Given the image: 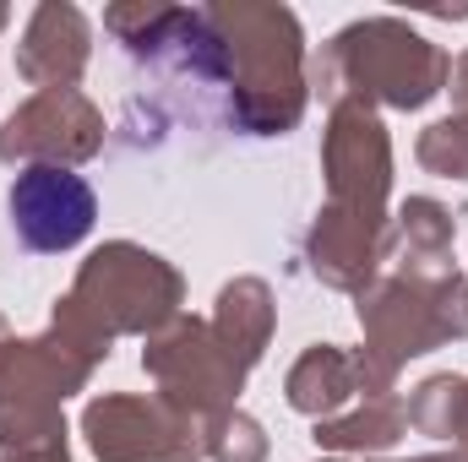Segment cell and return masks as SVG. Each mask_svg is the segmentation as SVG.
<instances>
[{
  "label": "cell",
  "instance_id": "5b68a950",
  "mask_svg": "<svg viewBox=\"0 0 468 462\" xmlns=\"http://www.w3.org/2000/svg\"><path fill=\"white\" fill-rule=\"evenodd\" d=\"M93 213L99 202L88 180L60 163H33L11 185V229L22 234L27 250H71L93 229Z\"/></svg>",
  "mask_w": 468,
  "mask_h": 462
},
{
  "label": "cell",
  "instance_id": "7a4b0ae2",
  "mask_svg": "<svg viewBox=\"0 0 468 462\" xmlns=\"http://www.w3.org/2000/svg\"><path fill=\"white\" fill-rule=\"evenodd\" d=\"M175 299H180V278L158 256L136 245H110L82 267L77 294L60 310V338L82 348L88 359H99L110 353V332L158 327L164 316H175Z\"/></svg>",
  "mask_w": 468,
  "mask_h": 462
},
{
  "label": "cell",
  "instance_id": "ba28073f",
  "mask_svg": "<svg viewBox=\"0 0 468 462\" xmlns=\"http://www.w3.org/2000/svg\"><path fill=\"white\" fill-rule=\"evenodd\" d=\"M147 364H153V375H158L180 403H191L197 414H202V408H224L234 392H239V370H245L224 343L218 348L207 343V332H202L197 321L180 327L175 338L153 343Z\"/></svg>",
  "mask_w": 468,
  "mask_h": 462
},
{
  "label": "cell",
  "instance_id": "7c38bea8",
  "mask_svg": "<svg viewBox=\"0 0 468 462\" xmlns=\"http://www.w3.org/2000/svg\"><path fill=\"white\" fill-rule=\"evenodd\" d=\"M420 158H425L431 169H441V174L468 180V115L431 125V131H425V142H420Z\"/></svg>",
  "mask_w": 468,
  "mask_h": 462
},
{
  "label": "cell",
  "instance_id": "9c48e42d",
  "mask_svg": "<svg viewBox=\"0 0 468 462\" xmlns=\"http://www.w3.org/2000/svg\"><path fill=\"white\" fill-rule=\"evenodd\" d=\"M88 44H93V33H88V16L77 5H38L27 16L22 44H16V66H22L27 82L55 93V88H71L82 77Z\"/></svg>",
  "mask_w": 468,
  "mask_h": 462
},
{
  "label": "cell",
  "instance_id": "8fae6325",
  "mask_svg": "<svg viewBox=\"0 0 468 462\" xmlns=\"http://www.w3.org/2000/svg\"><path fill=\"white\" fill-rule=\"evenodd\" d=\"M267 327H272V310H267V289L261 283H234L224 294V338L218 343L239 348V364H250L261 343H267Z\"/></svg>",
  "mask_w": 468,
  "mask_h": 462
},
{
  "label": "cell",
  "instance_id": "5bb4252c",
  "mask_svg": "<svg viewBox=\"0 0 468 462\" xmlns=\"http://www.w3.org/2000/svg\"><path fill=\"white\" fill-rule=\"evenodd\" d=\"M452 82H458V104H463V115H468V55L458 60V71H452Z\"/></svg>",
  "mask_w": 468,
  "mask_h": 462
},
{
  "label": "cell",
  "instance_id": "3957f363",
  "mask_svg": "<svg viewBox=\"0 0 468 462\" xmlns=\"http://www.w3.org/2000/svg\"><path fill=\"white\" fill-rule=\"evenodd\" d=\"M447 77H452V60L431 38L403 27L398 16L354 22L322 55V88L327 93H359L354 104L381 99L398 110H420L425 99L441 93Z\"/></svg>",
  "mask_w": 468,
  "mask_h": 462
},
{
  "label": "cell",
  "instance_id": "6da1fadb",
  "mask_svg": "<svg viewBox=\"0 0 468 462\" xmlns=\"http://www.w3.org/2000/svg\"><path fill=\"white\" fill-rule=\"evenodd\" d=\"M207 27L234 71V120L256 136L289 131L305 104L300 22L283 5H207Z\"/></svg>",
  "mask_w": 468,
  "mask_h": 462
},
{
  "label": "cell",
  "instance_id": "2e32d148",
  "mask_svg": "<svg viewBox=\"0 0 468 462\" xmlns=\"http://www.w3.org/2000/svg\"><path fill=\"white\" fill-rule=\"evenodd\" d=\"M0 27H5V11H0Z\"/></svg>",
  "mask_w": 468,
  "mask_h": 462
},
{
  "label": "cell",
  "instance_id": "9a60e30c",
  "mask_svg": "<svg viewBox=\"0 0 468 462\" xmlns=\"http://www.w3.org/2000/svg\"><path fill=\"white\" fill-rule=\"evenodd\" d=\"M425 462H463V457H425Z\"/></svg>",
  "mask_w": 468,
  "mask_h": 462
},
{
  "label": "cell",
  "instance_id": "30bf717a",
  "mask_svg": "<svg viewBox=\"0 0 468 462\" xmlns=\"http://www.w3.org/2000/svg\"><path fill=\"white\" fill-rule=\"evenodd\" d=\"M349 397V364L344 353L333 348H316L300 359V370L289 375V403L305 408V414H322V408H338Z\"/></svg>",
  "mask_w": 468,
  "mask_h": 462
},
{
  "label": "cell",
  "instance_id": "277c9868",
  "mask_svg": "<svg viewBox=\"0 0 468 462\" xmlns=\"http://www.w3.org/2000/svg\"><path fill=\"white\" fill-rule=\"evenodd\" d=\"M327 174H333V196H338V218L381 229V196H387V136L381 120L365 104H338L333 131H327Z\"/></svg>",
  "mask_w": 468,
  "mask_h": 462
},
{
  "label": "cell",
  "instance_id": "4fadbf2b",
  "mask_svg": "<svg viewBox=\"0 0 468 462\" xmlns=\"http://www.w3.org/2000/svg\"><path fill=\"white\" fill-rule=\"evenodd\" d=\"M213 452H218V462H261V436L245 414H218Z\"/></svg>",
  "mask_w": 468,
  "mask_h": 462
},
{
  "label": "cell",
  "instance_id": "8992f818",
  "mask_svg": "<svg viewBox=\"0 0 468 462\" xmlns=\"http://www.w3.org/2000/svg\"><path fill=\"white\" fill-rule=\"evenodd\" d=\"M104 142V120L99 110L77 93V88H55L38 93L33 104H22L0 131V158H88Z\"/></svg>",
  "mask_w": 468,
  "mask_h": 462
},
{
  "label": "cell",
  "instance_id": "52a82bcc",
  "mask_svg": "<svg viewBox=\"0 0 468 462\" xmlns=\"http://www.w3.org/2000/svg\"><path fill=\"white\" fill-rule=\"evenodd\" d=\"M88 436L93 452L104 462H191L197 441L180 419H169V408L158 403H131L110 397L88 408Z\"/></svg>",
  "mask_w": 468,
  "mask_h": 462
}]
</instances>
